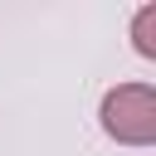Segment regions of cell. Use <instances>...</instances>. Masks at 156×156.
Wrapping results in <instances>:
<instances>
[{
    "label": "cell",
    "mask_w": 156,
    "mask_h": 156,
    "mask_svg": "<svg viewBox=\"0 0 156 156\" xmlns=\"http://www.w3.org/2000/svg\"><path fill=\"white\" fill-rule=\"evenodd\" d=\"M102 132L122 146L156 141V88L151 83H117L102 98Z\"/></svg>",
    "instance_id": "cell-1"
},
{
    "label": "cell",
    "mask_w": 156,
    "mask_h": 156,
    "mask_svg": "<svg viewBox=\"0 0 156 156\" xmlns=\"http://www.w3.org/2000/svg\"><path fill=\"white\" fill-rule=\"evenodd\" d=\"M132 39H136V54H141V58H156V5H141V10H136Z\"/></svg>",
    "instance_id": "cell-2"
}]
</instances>
